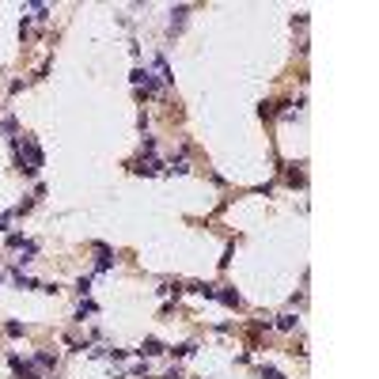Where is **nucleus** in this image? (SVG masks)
I'll return each instance as SVG.
<instances>
[{"mask_svg":"<svg viewBox=\"0 0 379 379\" xmlns=\"http://www.w3.org/2000/svg\"><path fill=\"white\" fill-rule=\"evenodd\" d=\"M12 148H15V163H19V171H27V174H38V167H42V152H38V144L34 141H12Z\"/></svg>","mask_w":379,"mask_h":379,"instance_id":"1","label":"nucleus"},{"mask_svg":"<svg viewBox=\"0 0 379 379\" xmlns=\"http://www.w3.org/2000/svg\"><path fill=\"white\" fill-rule=\"evenodd\" d=\"M133 84H137V87H144V95H155V91H159V80H155L152 72H144V69H137V72H133Z\"/></svg>","mask_w":379,"mask_h":379,"instance_id":"2","label":"nucleus"},{"mask_svg":"<svg viewBox=\"0 0 379 379\" xmlns=\"http://www.w3.org/2000/svg\"><path fill=\"white\" fill-rule=\"evenodd\" d=\"M133 171L137 174H155L159 163H155V155H141V159H133Z\"/></svg>","mask_w":379,"mask_h":379,"instance_id":"3","label":"nucleus"},{"mask_svg":"<svg viewBox=\"0 0 379 379\" xmlns=\"http://www.w3.org/2000/svg\"><path fill=\"white\" fill-rule=\"evenodd\" d=\"M159 353H163V342H155V337H148L141 345V356H159Z\"/></svg>","mask_w":379,"mask_h":379,"instance_id":"4","label":"nucleus"},{"mask_svg":"<svg viewBox=\"0 0 379 379\" xmlns=\"http://www.w3.org/2000/svg\"><path fill=\"white\" fill-rule=\"evenodd\" d=\"M186 12H190V8H174V12H171V31H178V27L186 23Z\"/></svg>","mask_w":379,"mask_h":379,"instance_id":"5","label":"nucleus"},{"mask_svg":"<svg viewBox=\"0 0 379 379\" xmlns=\"http://www.w3.org/2000/svg\"><path fill=\"white\" fill-rule=\"evenodd\" d=\"M34 364H38V368H57V356H53V353H38Z\"/></svg>","mask_w":379,"mask_h":379,"instance_id":"6","label":"nucleus"},{"mask_svg":"<svg viewBox=\"0 0 379 379\" xmlns=\"http://www.w3.org/2000/svg\"><path fill=\"white\" fill-rule=\"evenodd\" d=\"M220 300H224L228 307H239V292H231V288H224V292H216Z\"/></svg>","mask_w":379,"mask_h":379,"instance_id":"7","label":"nucleus"},{"mask_svg":"<svg viewBox=\"0 0 379 379\" xmlns=\"http://www.w3.org/2000/svg\"><path fill=\"white\" fill-rule=\"evenodd\" d=\"M277 326L285 330V334H288V330H296V315H281V318H277Z\"/></svg>","mask_w":379,"mask_h":379,"instance_id":"8","label":"nucleus"},{"mask_svg":"<svg viewBox=\"0 0 379 379\" xmlns=\"http://www.w3.org/2000/svg\"><path fill=\"white\" fill-rule=\"evenodd\" d=\"M95 250H99V269H110V250L106 247H95Z\"/></svg>","mask_w":379,"mask_h":379,"instance_id":"9","label":"nucleus"},{"mask_svg":"<svg viewBox=\"0 0 379 379\" xmlns=\"http://www.w3.org/2000/svg\"><path fill=\"white\" fill-rule=\"evenodd\" d=\"M84 315H95V304H80V311H76V318H84Z\"/></svg>","mask_w":379,"mask_h":379,"instance_id":"10","label":"nucleus"},{"mask_svg":"<svg viewBox=\"0 0 379 379\" xmlns=\"http://www.w3.org/2000/svg\"><path fill=\"white\" fill-rule=\"evenodd\" d=\"M262 375H266V379H285V375L277 372V368H262Z\"/></svg>","mask_w":379,"mask_h":379,"instance_id":"11","label":"nucleus"}]
</instances>
